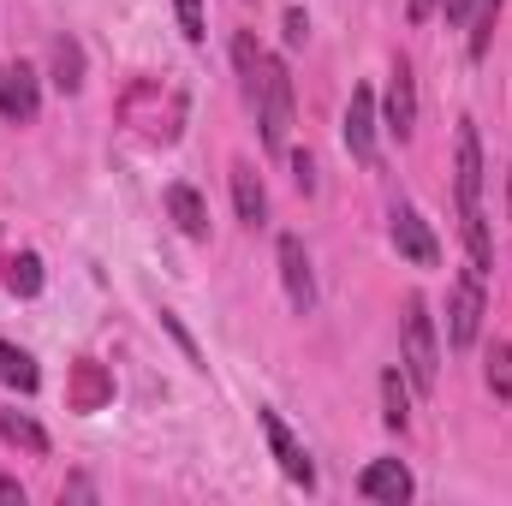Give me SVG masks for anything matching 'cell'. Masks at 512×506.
<instances>
[{
    "label": "cell",
    "instance_id": "6da1fadb",
    "mask_svg": "<svg viewBox=\"0 0 512 506\" xmlns=\"http://www.w3.org/2000/svg\"><path fill=\"white\" fill-rule=\"evenodd\" d=\"M251 102H256V126H262V143L280 155V149H286V131H292V78H286V60H262Z\"/></svg>",
    "mask_w": 512,
    "mask_h": 506
},
{
    "label": "cell",
    "instance_id": "7a4b0ae2",
    "mask_svg": "<svg viewBox=\"0 0 512 506\" xmlns=\"http://www.w3.org/2000/svg\"><path fill=\"white\" fill-rule=\"evenodd\" d=\"M399 370L411 376L417 393H435L441 346H435V322H429V304L423 298H411V310H405V358H399Z\"/></svg>",
    "mask_w": 512,
    "mask_h": 506
},
{
    "label": "cell",
    "instance_id": "3957f363",
    "mask_svg": "<svg viewBox=\"0 0 512 506\" xmlns=\"http://www.w3.org/2000/svg\"><path fill=\"white\" fill-rule=\"evenodd\" d=\"M477 328H483V274L465 268V274L453 280V298H447V346H453V352L477 346Z\"/></svg>",
    "mask_w": 512,
    "mask_h": 506
},
{
    "label": "cell",
    "instance_id": "277c9868",
    "mask_svg": "<svg viewBox=\"0 0 512 506\" xmlns=\"http://www.w3.org/2000/svg\"><path fill=\"white\" fill-rule=\"evenodd\" d=\"M453 185H459V209H477V197H483V143H477L471 120H459V137H453Z\"/></svg>",
    "mask_w": 512,
    "mask_h": 506
},
{
    "label": "cell",
    "instance_id": "5b68a950",
    "mask_svg": "<svg viewBox=\"0 0 512 506\" xmlns=\"http://www.w3.org/2000/svg\"><path fill=\"white\" fill-rule=\"evenodd\" d=\"M280 280H286L292 310L310 316V310H316V274H310V256H304V239H298V233L280 239Z\"/></svg>",
    "mask_w": 512,
    "mask_h": 506
},
{
    "label": "cell",
    "instance_id": "8992f818",
    "mask_svg": "<svg viewBox=\"0 0 512 506\" xmlns=\"http://www.w3.org/2000/svg\"><path fill=\"white\" fill-rule=\"evenodd\" d=\"M346 149H352V161L376 167V90L370 84H358L346 102Z\"/></svg>",
    "mask_w": 512,
    "mask_h": 506
},
{
    "label": "cell",
    "instance_id": "52a82bcc",
    "mask_svg": "<svg viewBox=\"0 0 512 506\" xmlns=\"http://www.w3.org/2000/svg\"><path fill=\"white\" fill-rule=\"evenodd\" d=\"M262 417V435H268V447H274V459H280V471L298 483V489H316V465L304 459V447L292 441V429L280 423V411H256Z\"/></svg>",
    "mask_w": 512,
    "mask_h": 506
},
{
    "label": "cell",
    "instance_id": "ba28073f",
    "mask_svg": "<svg viewBox=\"0 0 512 506\" xmlns=\"http://www.w3.org/2000/svg\"><path fill=\"white\" fill-rule=\"evenodd\" d=\"M393 251L405 256V262H417V268L441 262V245H435V233H429V221L417 209H393Z\"/></svg>",
    "mask_w": 512,
    "mask_h": 506
},
{
    "label": "cell",
    "instance_id": "9c48e42d",
    "mask_svg": "<svg viewBox=\"0 0 512 506\" xmlns=\"http://www.w3.org/2000/svg\"><path fill=\"white\" fill-rule=\"evenodd\" d=\"M358 495H364V501H382V506L411 501V471H405L399 459H376V465H364Z\"/></svg>",
    "mask_w": 512,
    "mask_h": 506
},
{
    "label": "cell",
    "instance_id": "30bf717a",
    "mask_svg": "<svg viewBox=\"0 0 512 506\" xmlns=\"http://www.w3.org/2000/svg\"><path fill=\"white\" fill-rule=\"evenodd\" d=\"M387 131L405 143L411 131H417V78H411V66L399 60L393 66V78H387Z\"/></svg>",
    "mask_w": 512,
    "mask_h": 506
},
{
    "label": "cell",
    "instance_id": "8fae6325",
    "mask_svg": "<svg viewBox=\"0 0 512 506\" xmlns=\"http://www.w3.org/2000/svg\"><path fill=\"white\" fill-rule=\"evenodd\" d=\"M0 114L30 126L36 120V72L18 60V66H0Z\"/></svg>",
    "mask_w": 512,
    "mask_h": 506
},
{
    "label": "cell",
    "instance_id": "7c38bea8",
    "mask_svg": "<svg viewBox=\"0 0 512 506\" xmlns=\"http://www.w3.org/2000/svg\"><path fill=\"white\" fill-rule=\"evenodd\" d=\"M233 209H239L245 227H262L268 221V191H262L251 161H233Z\"/></svg>",
    "mask_w": 512,
    "mask_h": 506
},
{
    "label": "cell",
    "instance_id": "4fadbf2b",
    "mask_svg": "<svg viewBox=\"0 0 512 506\" xmlns=\"http://www.w3.org/2000/svg\"><path fill=\"white\" fill-rule=\"evenodd\" d=\"M167 215H173V227L185 239H209V209H203V197L191 185H167Z\"/></svg>",
    "mask_w": 512,
    "mask_h": 506
},
{
    "label": "cell",
    "instance_id": "5bb4252c",
    "mask_svg": "<svg viewBox=\"0 0 512 506\" xmlns=\"http://www.w3.org/2000/svg\"><path fill=\"white\" fill-rule=\"evenodd\" d=\"M0 381H6L12 393H36V387H42V370H36L30 352H18V346L0 340Z\"/></svg>",
    "mask_w": 512,
    "mask_h": 506
},
{
    "label": "cell",
    "instance_id": "9a60e30c",
    "mask_svg": "<svg viewBox=\"0 0 512 506\" xmlns=\"http://www.w3.org/2000/svg\"><path fill=\"white\" fill-rule=\"evenodd\" d=\"M459 221H465L471 268H477V274H495V245H489V221H483V203H477V209H459Z\"/></svg>",
    "mask_w": 512,
    "mask_h": 506
},
{
    "label": "cell",
    "instance_id": "2e32d148",
    "mask_svg": "<svg viewBox=\"0 0 512 506\" xmlns=\"http://www.w3.org/2000/svg\"><path fill=\"white\" fill-rule=\"evenodd\" d=\"M382 423L405 429L411 423V393H405V370H382Z\"/></svg>",
    "mask_w": 512,
    "mask_h": 506
},
{
    "label": "cell",
    "instance_id": "e0dca14e",
    "mask_svg": "<svg viewBox=\"0 0 512 506\" xmlns=\"http://www.w3.org/2000/svg\"><path fill=\"white\" fill-rule=\"evenodd\" d=\"M54 84L72 96V90H84V48L72 42V36H60L54 42Z\"/></svg>",
    "mask_w": 512,
    "mask_h": 506
},
{
    "label": "cell",
    "instance_id": "ac0fdd59",
    "mask_svg": "<svg viewBox=\"0 0 512 506\" xmlns=\"http://www.w3.org/2000/svg\"><path fill=\"white\" fill-rule=\"evenodd\" d=\"M108 393H114V381L102 376V364H78V387H72V399H78V411H96V405H108Z\"/></svg>",
    "mask_w": 512,
    "mask_h": 506
},
{
    "label": "cell",
    "instance_id": "d6986e66",
    "mask_svg": "<svg viewBox=\"0 0 512 506\" xmlns=\"http://www.w3.org/2000/svg\"><path fill=\"white\" fill-rule=\"evenodd\" d=\"M0 435H6L12 447H24V453H48V435H42L24 411H0Z\"/></svg>",
    "mask_w": 512,
    "mask_h": 506
},
{
    "label": "cell",
    "instance_id": "ffe728a7",
    "mask_svg": "<svg viewBox=\"0 0 512 506\" xmlns=\"http://www.w3.org/2000/svg\"><path fill=\"white\" fill-rule=\"evenodd\" d=\"M6 286H12L18 298H36V292H42V262H36L30 251L12 256V262H6Z\"/></svg>",
    "mask_w": 512,
    "mask_h": 506
},
{
    "label": "cell",
    "instance_id": "44dd1931",
    "mask_svg": "<svg viewBox=\"0 0 512 506\" xmlns=\"http://www.w3.org/2000/svg\"><path fill=\"white\" fill-rule=\"evenodd\" d=\"M483 376H489V393L495 399H512V346H489V364H483Z\"/></svg>",
    "mask_w": 512,
    "mask_h": 506
},
{
    "label": "cell",
    "instance_id": "7402d4cb",
    "mask_svg": "<svg viewBox=\"0 0 512 506\" xmlns=\"http://www.w3.org/2000/svg\"><path fill=\"white\" fill-rule=\"evenodd\" d=\"M477 30H471V60H483L489 54V36H495V24H501V0H477Z\"/></svg>",
    "mask_w": 512,
    "mask_h": 506
},
{
    "label": "cell",
    "instance_id": "603a6c76",
    "mask_svg": "<svg viewBox=\"0 0 512 506\" xmlns=\"http://www.w3.org/2000/svg\"><path fill=\"white\" fill-rule=\"evenodd\" d=\"M179 6V30H185V42H203L209 30H203V0H173Z\"/></svg>",
    "mask_w": 512,
    "mask_h": 506
},
{
    "label": "cell",
    "instance_id": "cb8c5ba5",
    "mask_svg": "<svg viewBox=\"0 0 512 506\" xmlns=\"http://www.w3.org/2000/svg\"><path fill=\"white\" fill-rule=\"evenodd\" d=\"M304 36H310V18H304V6H292V12H286V42L298 48Z\"/></svg>",
    "mask_w": 512,
    "mask_h": 506
},
{
    "label": "cell",
    "instance_id": "d4e9b609",
    "mask_svg": "<svg viewBox=\"0 0 512 506\" xmlns=\"http://www.w3.org/2000/svg\"><path fill=\"white\" fill-rule=\"evenodd\" d=\"M292 179H298V191H310V185H316V161H310L304 149L292 155Z\"/></svg>",
    "mask_w": 512,
    "mask_h": 506
},
{
    "label": "cell",
    "instance_id": "484cf974",
    "mask_svg": "<svg viewBox=\"0 0 512 506\" xmlns=\"http://www.w3.org/2000/svg\"><path fill=\"white\" fill-rule=\"evenodd\" d=\"M477 12V0H447V24H465Z\"/></svg>",
    "mask_w": 512,
    "mask_h": 506
},
{
    "label": "cell",
    "instance_id": "4316f807",
    "mask_svg": "<svg viewBox=\"0 0 512 506\" xmlns=\"http://www.w3.org/2000/svg\"><path fill=\"white\" fill-rule=\"evenodd\" d=\"M429 12H435V0H405V18H411V24H423Z\"/></svg>",
    "mask_w": 512,
    "mask_h": 506
},
{
    "label": "cell",
    "instance_id": "83f0119b",
    "mask_svg": "<svg viewBox=\"0 0 512 506\" xmlns=\"http://www.w3.org/2000/svg\"><path fill=\"white\" fill-rule=\"evenodd\" d=\"M0 501H18V506H24V483H18V477H0Z\"/></svg>",
    "mask_w": 512,
    "mask_h": 506
},
{
    "label": "cell",
    "instance_id": "f1b7e54d",
    "mask_svg": "<svg viewBox=\"0 0 512 506\" xmlns=\"http://www.w3.org/2000/svg\"><path fill=\"white\" fill-rule=\"evenodd\" d=\"M507 185H512V179H507Z\"/></svg>",
    "mask_w": 512,
    "mask_h": 506
}]
</instances>
